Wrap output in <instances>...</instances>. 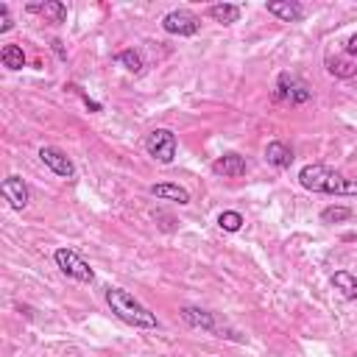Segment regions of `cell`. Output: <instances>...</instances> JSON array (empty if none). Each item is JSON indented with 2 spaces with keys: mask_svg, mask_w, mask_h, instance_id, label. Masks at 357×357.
<instances>
[{
  "mask_svg": "<svg viewBox=\"0 0 357 357\" xmlns=\"http://www.w3.org/2000/svg\"><path fill=\"white\" fill-rule=\"evenodd\" d=\"M243 215L240 212H234V209H226V212H220L218 215V226L223 229V231H240L243 229Z\"/></svg>",
  "mask_w": 357,
  "mask_h": 357,
  "instance_id": "cell-20",
  "label": "cell"
},
{
  "mask_svg": "<svg viewBox=\"0 0 357 357\" xmlns=\"http://www.w3.org/2000/svg\"><path fill=\"white\" fill-rule=\"evenodd\" d=\"M162 28L165 33H173V36H195L201 28V20L187 8H176L162 17Z\"/></svg>",
  "mask_w": 357,
  "mask_h": 357,
  "instance_id": "cell-6",
  "label": "cell"
},
{
  "mask_svg": "<svg viewBox=\"0 0 357 357\" xmlns=\"http://www.w3.org/2000/svg\"><path fill=\"white\" fill-rule=\"evenodd\" d=\"M181 318L195 326V329H204V332H218V324H215V315L201 310V307H181Z\"/></svg>",
  "mask_w": 357,
  "mask_h": 357,
  "instance_id": "cell-14",
  "label": "cell"
},
{
  "mask_svg": "<svg viewBox=\"0 0 357 357\" xmlns=\"http://www.w3.org/2000/svg\"><path fill=\"white\" fill-rule=\"evenodd\" d=\"M145 151L159 162V165H170L176 159V134L170 128H153L145 137Z\"/></svg>",
  "mask_w": 357,
  "mask_h": 357,
  "instance_id": "cell-4",
  "label": "cell"
},
{
  "mask_svg": "<svg viewBox=\"0 0 357 357\" xmlns=\"http://www.w3.org/2000/svg\"><path fill=\"white\" fill-rule=\"evenodd\" d=\"M39 159H42L45 167H50V170H53L56 176H61V178H73V176H75V165H73V159H70L61 148L42 145V148H39Z\"/></svg>",
  "mask_w": 357,
  "mask_h": 357,
  "instance_id": "cell-7",
  "label": "cell"
},
{
  "mask_svg": "<svg viewBox=\"0 0 357 357\" xmlns=\"http://www.w3.org/2000/svg\"><path fill=\"white\" fill-rule=\"evenodd\" d=\"M298 184L310 192H324V195H351L357 198V178H346L337 170H329L326 165H304L298 170Z\"/></svg>",
  "mask_w": 357,
  "mask_h": 357,
  "instance_id": "cell-1",
  "label": "cell"
},
{
  "mask_svg": "<svg viewBox=\"0 0 357 357\" xmlns=\"http://www.w3.org/2000/svg\"><path fill=\"white\" fill-rule=\"evenodd\" d=\"M324 64H326V73L335 75V78H351V75H357V64L351 59H346V56H329Z\"/></svg>",
  "mask_w": 357,
  "mask_h": 357,
  "instance_id": "cell-16",
  "label": "cell"
},
{
  "mask_svg": "<svg viewBox=\"0 0 357 357\" xmlns=\"http://www.w3.org/2000/svg\"><path fill=\"white\" fill-rule=\"evenodd\" d=\"M53 259H56V268L64 276L75 279V282H92L95 279V271L89 268V262L78 251H73V248H56L53 251Z\"/></svg>",
  "mask_w": 357,
  "mask_h": 357,
  "instance_id": "cell-3",
  "label": "cell"
},
{
  "mask_svg": "<svg viewBox=\"0 0 357 357\" xmlns=\"http://www.w3.org/2000/svg\"><path fill=\"white\" fill-rule=\"evenodd\" d=\"M11 28H14V20H11V14H8V6L0 3V33H6V31H11Z\"/></svg>",
  "mask_w": 357,
  "mask_h": 357,
  "instance_id": "cell-22",
  "label": "cell"
},
{
  "mask_svg": "<svg viewBox=\"0 0 357 357\" xmlns=\"http://www.w3.org/2000/svg\"><path fill=\"white\" fill-rule=\"evenodd\" d=\"M265 8H268V14H273L282 22H298L304 17V8L293 0H268Z\"/></svg>",
  "mask_w": 357,
  "mask_h": 357,
  "instance_id": "cell-10",
  "label": "cell"
},
{
  "mask_svg": "<svg viewBox=\"0 0 357 357\" xmlns=\"http://www.w3.org/2000/svg\"><path fill=\"white\" fill-rule=\"evenodd\" d=\"M245 170H248V165H245V156H240V153H223L212 162V173L226 176V178H240V176H245Z\"/></svg>",
  "mask_w": 357,
  "mask_h": 357,
  "instance_id": "cell-9",
  "label": "cell"
},
{
  "mask_svg": "<svg viewBox=\"0 0 357 357\" xmlns=\"http://www.w3.org/2000/svg\"><path fill=\"white\" fill-rule=\"evenodd\" d=\"M329 282H332L335 290H340L343 298H349V301L357 298V276H354V273H349V271H335Z\"/></svg>",
  "mask_w": 357,
  "mask_h": 357,
  "instance_id": "cell-15",
  "label": "cell"
},
{
  "mask_svg": "<svg viewBox=\"0 0 357 357\" xmlns=\"http://www.w3.org/2000/svg\"><path fill=\"white\" fill-rule=\"evenodd\" d=\"M106 304H109V310H112L123 324H128V326H134V329H156V326H159L156 315H153L142 301H137L128 290H123V287H109V290H106Z\"/></svg>",
  "mask_w": 357,
  "mask_h": 357,
  "instance_id": "cell-2",
  "label": "cell"
},
{
  "mask_svg": "<svg viewBox=\"0 0 357 357\" xmlns=\"http://www.w3.org/2000/svg\"><path fill=\"white\" fill-rule=\"evenodd\" d=\"M346 53L357 59V33H354V36H349V42H346Z\"/></svg>",
  "mask_w": 357,
  "mask_h": 357,
  "instance_id": "cell-23",
  "label": "cell"
},
{
  "mask_svg": "<svg viewBox=\"0 0 357 357\" xmlns=\"http://www.w3.org/2000/svg\"><path fill=\"white\" fill-rule=\"evenodd\" d=\"M206 14H209L215 22H220V25H231V22L240 20V6H231V3H215V6L206 8Z\"/></svg>",
  "mask_w": 357,
  "mask_h": 357,
  "instance_id": "cell-17",
  "label": "cell"
},
{
  "mask_svg": "<svg viewBox=\"0 0 357 357\" xmlns=\"http://www.w3.org/2000/svg\"><path fill=\"white\" fill-rule=\"evenodd\" d=\"M351 218V209L349 206H326L321 212V220L324 223H340V220H349Z\"/></svg>",
  "mask_w": 357,
  "mask_h": 357,
  "instance_id": "cell-21",
  "label": "cell"
},
{
  "mask_svg": "<svg viewBox=\"0 0 357 357\" xmlns=\"http://www.w3.org/2000/svg\"><path fill=\"white\" fill-rule=\"evenodd\" d=\"M114 61H117L123 70H128V73H142V56H139L134 47L120 50V53L114 56Z\"/></svg>",
  "mask_w": 357,
  "mask_h": 357,
  "instance_id": "cell-19",
  "label": "cell"
},
{
  "mask_svg": "<svg viewBox=\"0 0 357 357\" xmlns=\"http://www.w3.org/2000/svg\"><path fill=\"white\" fill-rule=\"evenodd\" d=\"M28 14H42L47 22H64L67 20V6L61 0H45V3H28Z\"/></svg>",
  "mask_w": 357,
  "mask_h": 357,
  "instance_id": "cell-11",
  "label": "cell"
},
{
  "mask_svg": "<svg viewBox=\"0 0 357 357\" xmlns=\"http://www.w3.org/2000/svg\"><path fill=\"white\" fill-rule=\"evenodd\" d=\"M75 89H78V86H75ZM78 95H81V98H84V103H86V106H89V109H92V112H100V103H98V100H89V98H86V95H84V92H81V89H78Z\"/></svg>",
  "mask_w": 357,
  "mask_h": 357,
  "instance_id": "cell-24",
  "label": "cell"
},
{
  "mask_svg": "<svg viewBox=\"0 0 357 357\" xmlns=\"http://www.w3.org/2000/svg\"><path fill=\"white\" fill-rule=\"evenodd\" d=\"M153 198H159V201H176V204H190V192L184 190V187H178V184H170V181H159V184H151V190H148Z\"/></svg>",
  "mask_w": 357,
  "mask_h": 357,
  "instance_id": "cell-13",
  "label": "cell"
},
{
  "mask_svg": "<svg viewBox=\"0 0 357 357\" xmlns=\"http://www.w3.org/2000/svg\"><path fill=\"white\" fill-rule=\"evenodd\" d=\"M0 192H3V198L8 201V206L17 209V212L31 204V190H28V184H25L20 176H6L3 184H0Z\"/></svg>",
  "mask_w": 357,
  "mask_h": 357,
  "instance_id": "cell-8",
  "label": "cell"
},
{
  "mask_svg": "<svg viewBox=\"0 0 357 357\" xmlns=\"http://www.w3.org/2000/svg\"><path fill=\"white\" fill-rule=\"evenodd\" d=\"M265 159H268V165H273L276 170H284V167L293 165V151H290V145H284L282 139H273V142L265 145Z\"/></svg>",
  "mask_w": 357,
  "mask_h": 357,
  "instance_id": "cell-12",
  "label": "cell"
},
{
  "mask_svg": "<svg viewBox=\"0 0 357 357\" xmlns=\"http://www.w3.org/2000/svg\"><path fill=\"white\" fill-rule=\"evenodd\" d=\"M0 61H3V67H8V70H22V67H25V53H22L20 45H6V47L0 50Z\"/></svg>",
  "mask_w": 357,
  "mask_h": 357,
  "instance_id": "cell-18",
  "label": "cell"
},
{
  "mask_svg": "<svg viewBox=\"0 0 357 357\" xmlns=\"http://www.w3.org/2000/svg\"><path fill=\"white\" fill-rule=\"evenodd\" d=\"M273 98L276 100H287V103H307L310 98H312V89L301 81V78H296V75H290V73H282L279 78H276V86H273Z\"/></svg>",
  "mask_w": 357,
  "mask_h": 357,
  "instance_id": "cell-5",
  "label": "cell"
}]
</instances>
